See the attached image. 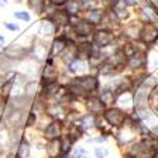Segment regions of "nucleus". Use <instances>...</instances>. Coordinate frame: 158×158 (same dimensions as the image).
<instances>
[{
  "mask_svg": "<svg viewBox=\"0 0 158 158\" xmlns=\"http://www.w3.org/2000/svg\"><path fill=\"white\" fill-rule=\"evenodd\" d=\"M105 118L112 126H122L126 120V114L118 109H109L105 113Z\"/></svg>",
  "mask_w": 158,
  "mask_h": 158,
  "instance_id": "obj_1",
  "label": "nucleus"
},
{
  "mask_svg": "<svg viewBox=\"0 0 158 158\" xmlns=\"http://www.w3.org/2000/svg\"><path fill=\"white\" fill-rule=\"evenodd\" d=\"M23 113H24V109H14L13 107V110L7 116V124H9V127H11L13 130L20 128V126L23 123Z\"/></svg>",
  "mask_w": 158,
  "mask_h": 158,
  "instance_id": "obj_2",
  "label": "nucleus"
},
{
  "mask_svg": "<svg viewBox=\"0 0 158 158\" xmlns=\"http://www.w3.org/2000/svg\"><path fill=\"white\" fill-rule=\"evenodd\" d=\"M157 35H158V30L152 24H147L141 30V33H140V37H141V40L144 43H152V41H155Z\"/></svg>",
  "mask_w": 158,
  "mask_h": 158,
  "instance_id": "obj_3",
  "label": "nucleus"
},
{
  "mask_svg": "<svg viewBox=\"0 0 158 158\" xmlns=\"http://www.w3.org/2000/svg\"><path fill=\"white\" fill-rule=\"evenodd\" d=\"M93 41H95V44L98 47H107L109 44L113 41V35L110 33H107V31H99V33L95 34V38H93Z\"/></svg>",
  "mask_w": 158,
  "mask_h": 158,
  "instance_id": "obj_4",
  "label": "nucleus"
},
{
  "mask_svg": "<svg viewBox=\"0 0 158 158\" xmlns=\"http://www.w3.org/2000/svg\"><path fill=\"white\" fill-rule=\"evenodd\" d=\"M76 83L82 86L86 92H92V90H96V88H98V81L93 76H83V78L78 79Z\"/></svg>",
  "mask_w": 158,
  "mask_h": 158,
  "instance_id": "obj_5",
  "label": "nucleus"
},
{
  "mask_svg": "<svg viewBox=\"0 0 158 158\" xmlns=\"http://www.w3.org/2000/svg\"><path fill=\"white\" fill-rule=\"evenodd\" d=\"M4 52H6V56H9V58L20 59L26 55V49L19 47V45H11V47H9V48H6Z\"/></svg>",
  "mask_w": 158,
  "mask_h": 158,
  "instance_id": "obj_6",
  "label": "nucleus"
},
{
  "mask_svg": "<svg viewBox=\"0 0 158 158\" xmlns=\"http://www.w3.org/2000/svg\"><path fill=\"white\" fill-rule=\"evenodd\" d=\"M59 135H61V124L58 122L51 123L45 130V137L49 138V140H55Z\"/></svg>",
  "mask_w": 158,
  "mask_h": 158,
  "instance_id": "obj_7",
  "label": "nucleus"
},
{
  "mask_svg": "<svg viewBox=\"0 0 158 158\" xmlns=\"http://www.w3.org/2000/svg\"><path fill=\"white\" fill-rule=\"evenodd\" d=\"M88 109L92 113H102L105 110V103L98 98H90L88 100Z\"/></svg>",
  "mask_w": 158,
  "mask_h": 158,
  "instance_id": "obj_8",
  "label": "nucleus"
},
{
  "mask_svg": "<svg viewBox=\"0 0 158 158\" xmlns=\"http://www.w3.org/2000/svg\"><path fill=\"white\" fill-rule=\"evenodd\" d=\"M145 64V58H144V54L143 52H134L130 59H128V65L130 68H141L143 65Z\"/></svg>",
  "mask_w": 158,
  "mask_h": 158,
  "instance_id": "obj_9",
  "label": "nucleus"
},
{
  "mask_svg": "<svg viewBox=\"0 0 158 158\" xmlns=\"http://www.w3.org/2000/svg\"><path fill=\"white\" fill-rule=\"evenodd\" d=\"M75 31L78 35L86 37L92 33V26L89 23H86V21H78V23L75 24Z\"/></svg>",
  "mask_w": 158,
  "mask_h": 158,
  "instance_id": "obj_10",
  "label": "nucleus"
},
{
  "mask_svg": "<svg viewBox=\"0 0 158 158\" xmlns=\"http://www.w3.org/2000/svg\"><path fill=\"white\" fill-rule=\"evenodd\" d=\"M55 33V24L52 21H44L40 27V34L43 37H51Z\"/></svg>",
  "mask_w": 158,
  "mask_h": 158,
  "instance_id": "obj_11",
  "label": "nucleus"
},
{
  "mask_svg": "<svg viewBox=\"0 0 158 158\" xmlns=\"http://www.w3.org/2000/svg\"><path fill=\"white\" fill-rule=\"evenodd\" d=\"M147 95H148V89L147 88H141L135 93V106L138 107H144L145 106V102H147Z\"/></svg>",
  "mask_w": 158,
  "mask_h": 158,
  "instance_id": "obj_12",
  "label": "nucleus"
},
{
  "mask_svg": "<svg viewBox=\"0 0 158 158\" xmlns=\"http://www.w3.org/2000/svg\"><path fill=\"white\" fill-rule=\"evenodd\" d=\"M69 17L66 11H55L52 17V23L56 24V26H64V24H68Z\"/></svg>",
  "mask_w": 158,
  "mask_h": 158,
  "instance_id": "obj_13",
  "label": "nucleus"
},
{
  "mask_svg": "<svg viewBox=\"0 0 158 158\" xmlns=\"http://www.w3.org/2000/svg\"><path fill=\"white\" fill-rule=\"evenodd\" d=\"M59 150H61V141H58V140H52V141L48 144V147H47V152H48V155L51 158L56 157V154L59 152Z\"/></svg>",
  "mask_w": 158,
  "mask_h": 158,
  "instance_id": "obj_14",
  "label": "nucleus"
},
{
  "mask_svg": "<svg viewBox=\"0 0 158 158\" xmlns=\"http://www.w3.org/2000/svg\"><path fill=\"white\" fill-rule=\"evenodd\" d=\"M56 69L54 68L52 65H47L45 68H44V71H43V78L45 79V81H48V82H52L54 79L56 78Z\"/></svg>",
  "mask_w": 158,
  "mask_h": 158,
  "instance_id": "obj_15",
  "label": "nucleus"
},
{
  "mask_svg": "<svg viewBox=\"0 0 158 158\" xmlns=\"http://www.w3.org/2000/svg\"><path fill=\"white\" fill-rule=\"evenodd\" d=\"M17 152H19V157L20 158H28L30 157V145H28V143H27L26 140L20 141Z\"/></svg>",
  "mask_w": 158,
  "mask_h": 158,
  "instance_id": "obj_16",
  "label": "nucleus"
},
{
  "mask_svg": "<svg viewBox=\"0 0 158 158\" xmlns=\"http://www.w3.org/2000/svg\"><path fill=\"white\" fill-rule=\"evenodd\" d=\"M79 7H81L79 0H68L66 2V11L71 14H78Z\"/></svg>",
  "mask_w": 158,
  "mask_h": 158,
  "instance_id": "obj_17",
  "label": "nucleus"
},
{
  "mask_svg": "<svg viewBox=\"0 0 158 158\" xmlns=\"http://www.w3.org/2000/svg\"><path fill=\"white\" fill-rule=\"evenodd\" d=\"M66 47V43H65V40L64 38H58L54 41L52 44V54H59L61 51H64Z\"/></svg>",
  "mask_w": 158,
  "mask_h": 158,
  "instance_id": "obj_18",
  "label": "nucleus"
},
{
  "mask_svg": "<svg viewBox=\"0 0 158 158\" xmlns=\"http://www.w3.org/2000/svg\"><path fill=\"white\" fill-rule=\"evenodd\" d=\"M93 124H95V117H93V116H90V114L83 116V117L81 118V122L78 123V126H81V127H83V128L92 127Z\"/></svg>",
  "mask_w": 158,
  "mask_h": 158,
  "instance_id": "obj_19",
  "label": "nucleus"
},
{
  "mask_svg": "<svg viewBox=\"0 0 158 158\" xmlns=\"http://www.w3.org/2000/svg\"><path fill=\"white\" fill-rule=\"evenodd\" d=\"M102 17H103L102 10H92V11L89 13V20H90V23H93V24L100 23Z\"/></svg>",
  "mask_w": 158,
  "mask_h": 158,
  "instance_id": "obj_20",
  "label": "nucleus"
},
{
  "mask_svg": "<svg viewBox=\"0 0 158 158\" xmlns=\"http://www.w3.org/2000/svg\"><path fill=\"white\" fill-rule=\"evenodd\" d=\"M100 100H102L105 105H109L114 100V93L112 90H103L102 95H100Z\"/></svg>",
  "mask_w": 158,
  "mask_h": 158,
  "instance_id": "obj_21",
  "label": "nucleus"
},
{
  "mask_svg": "<svg viewBox=\"0 0 158 158\" xmlns=\"http://www.w3.org/2000/svg\"><path fill=\"white\" fill-rule=\"evenodd\" d=\"M71 145H72V140L69 137H64L62 140H61V151H62L64 154H68V151L71 150Z\"/></svg>",
  "mask_w": 158,
  "mask_h": 158,
  "instance_id": "obj_22",
  "label": "nucleus"
},
{
  "mask_svg": "<svg viewBox=\"0 0 158 158\" xmlns=\"http://www.w3.org/2000/svg\"><path fill=\"white\" fill-rule=\"evenodd\" d=\"M30 7L35 10L37 13H41L44 10V0H30Z\"/></svg>",
  "mask_w": 158,
  "mask_h": 158,
  "instance_id": "obj_23",
  "label": "nucleus"
},
{
  "mask_svg": "<svg viewBox=\"0 0 158 158\" xmlns=\"http://www.w3.org/2000/svg\"><path fill=\"white\" fill-rule=\"evenodd\" d=\"M71 92H72V93H75V95L83 96V95H85V93H86V90H85V89H83L81 85H78V83L75 82L72 86H71Z\"/></svg>",
  "mask_w": 158,
  "mask_h": 158,
  "instance_id": "obj_24",
  "label": "nucleus"
},
{
  "mask_svg": "<svg viewBox=\"0 0 158 158\" xmlns=\"http://www.w3.org/2000/svg\"><path fill=\"white\" fill-rule=\"evenodd\" d=\"M35 89H37V83L35 82H28L26 85V95L28 96H33L35 93Z\"/></svg>",
  "mask_w": 158,
  "mask_h": 158,
  "instance_id": "obj_25",
  "label": "nucleus"
},
{
  "mask_svg": "<svg viewBox=\"0 0 158 158\" xmlns=\"http://www.w3.org/2000/svg\"><path fill=\"white\" fill-rule=\"evenodd\" d=\"M138 117L145 120V118H150L151 117V113L148 112L145 107H138Z\"/></svg>",
  "mask_w": 158,
  "mask_h": 158,
  "instance_id": "obj_26",
  "label": "nucleus"
},
{
  "mask_svg": "<svg viewBox=\"0 0 158 158\" xmlns=\"http://www.w3.org/2000/svg\"><path fill=\"white\" fill-rule=\"evenodd\" d=\"M11 86H13V81H7V82L3 85V88H2V93H3L4 98L9 96V92H10V89H11Z\"/></svg>",
  "mask_w": 158,
  "mask_h": 158,
  "instance_id": "obj_27",
  "label": "nucleus"
},
{
  "mask_svg": "<svg viewBox=\"0 0 158 158\" xmlns=\"http://www.w3.org/2000/svg\"><path fill=\"white\" fill-rule=\"evenodd\" d=\"M130 82L128 81H124V82H122L120 85H118V88H117V92L118 93H122V92H127L128 89H130Z\"/></svg>",
  "mask_w": 158,
  "mask_h": 158,
  "instance_id": "obj_28",
  "label": "nucleus"
},
{
  "mask_svg": "<svg viewBox=\"0 0 158 158\" xmlns=\"http://www.w3.org/2000/svg\"><path fill=\"white\" fill-rule=\"evenodd\" d=\"M95 155H96V158H105L106 155H107V150H106V148L98 147L95 150Z\"/></svg>",
  "mask_w": 158,
  "mask_h": 158,
  "instance_id": "obj_29",
  "label": "nucleus"
},
{
  "mask_svg": "<svg viewBox=\"0 0 158 158\" xmlns=\"http://www.w3.org/2000/svg\"><path fill=\"white\" fill-rule=\"evenodd\" d=\"M71 69H72L73 72H79V71H82L83 69L82 62H79V61H73V62L71 64Z\"/></svg>",
  "mask_w": 158,
  "mask_h": 158,
  "instance_id": "obj_30",
  "label": "nucleus"
},
{
  "mask_svg": "<svg viewBox=\"0 0 158 158\" xmlns=\"http://www.w3.org/2000/svg\"><path fill=\"white\" fill-rule=\"evenodd\" d=\"M124 33H126V34L131 33V34H130V37H138V31H137V28H135V26H130V27H127V28L124 30Z\"/></svg>",
  "mask_w": 158,
  "mask_h": 158,
  "instance_id": "obj_31",
  "label": "nucleus"
},
{
  "mask_svg": "<svg viewBox=\"0 0 158 158\" xmlns=\"http://www.w3.org/2000/svg\"><path fill=\"white\" fill-rule=\"evenodd\" d=\"M56 89H58V85L51 82L48 86H47V93H48V95H52V93L56 92Z\"/></svg>",
  "mask_w": 158,
  "mask_h": 158,
  "instance_id": "obj_32",
  "label": "nucleus"
},
{
  "mask_svg": "<svg viewBox=\"0 0 158 158\" xmlns=\"http://www.w3.org/2000/svg\"><path fill=\"white\" fill-rule=\"evenodd\" d=\"M14 16H16L17 19L24 20V21H28V20H30V14H28V13H26V11H23V13H21V11H17V13L14 14Z\"/></svg>",
  "mask_w": 158,
  "mask_h": 158,
  "instance_id": "obj_33",
  "label": "nucleus"
},
{
  "mask_svg": "<svg viewBox=\"0 0 158 158\" xmlns=\"http://www.w3.org/2000/svg\"><path fill=\"white\" fill-rule=\"evenodd\" d=\"M140 158H154V154H152L150 150H147V151L143 150V152L140 154Z\"/></svg>",
  "mask_w": 158,
  "mask_h": 158,
  "instance_id": "obj_34",
  "label": "nucleus"
},
{
  "mask_svg": "<svg viewBox=\"0 0 158 158\" xmlns=\"http://www.w3.org/2000/svg\"><path fill=\"white\" fill-rule=\"evenodd\" d=\"M34 123H35V114H34V113H30L28 118H27V126H34Z\"/></svg>",
  "mask_w": 158,
  "mask_h": 158,
  "instance_id": "obj_35",
  "label": "nucleus"
},
{
  "mask_svg": "<svg viewBox=\"0 0 158 158\" xmlns=\"http://www.w3.org/2000/svg\"><path fill=\"white\" fill-rule=\"evenodd\" d=\"M83 155H85V150H83V148H81V150H76V151H75L73 158H82Z\"/></svg>",
  "mask_w": 158,
  "mask_h": 158,
  "instance_id": "obj_36",
  "label": "nucleus"
},
{
  "mask_svg": "<svg viewBox=\"0 0 158 158\" xmlns=\"http://www.w3.org/2000/svg\"><path fill=\"white\" fill-rule=\"evenodd\" d=\"M4 109H6V102H4V100H0V116L4 113Z\"/></svg>",
  "mask_w": 158,
  "mask_h": 158,
  "instance_id": "obj_37",
  "label": "nucleus"
},
{
  "mask_svg": "<svg viewBox=\"0 0 158 158\" xmlns=\"http://www.w3.org/2000/svg\"><path fill=\"white\" fill-rule=\"evenodd\" d=\"M82 3H83L85 9H89V4H90V6L93 4V0H82Z\"/></svg>",
  "mask_w": 158,
  "mask_h": 158,
  "instance_id": "obj_38",
  "label": "nucleus"
},
{
  "mask_svg": "<svg viewBox=\"0 0 158 158\" xmlns=\"http://www.w3.org/2000/svg\"><path fill=\"white\" fill-rule=\"evenodd\" d=\"M4 26H6V28H9V30H19V27L14 26V24H9V23H6Z\"/></svg>",
  "mask_w": 158,
  "mask_h": 158,
  "instance_id": "obj_39",
  "label": "nucleus"
},
{
  "mask_svg": "<svg viewBox=\"0 0 158 158\" xmlns=\"http://www.w3.org/2000/svg\"><path fill=\"white\" fill-rule=\"evenodd\" d=\"M126 4H130V6H131V4H135V0H126Z\"/></svg>",
  "mask_w": 158,
  "mask_h": 158,
  "instance_id": "obj_40",
  "label": "nucleus"
},
{
  "mask_svg": "<svg viewBox=\"0 0 158 158\" xmlns=\"http://www.w3.org/2000/svg\"><path fill=\"white\" fill-rule=\"evenodd\" d=\"M4 43V38H3V37H2V35H0V45H2V44H3Z\"/></svg>",
  "mask_w": 158,
  "mask_h": 158,
  "instance_id": "obj_41",
  "label": "nucleus"
},
{
  "mask_svg": "<svg viewBox=\"0 0 158 158\" xmlns=\"http://www.w3.org/2000/svg\"><path fill=\"white\" fill-rule=\"evenodd\" d=\"M54 3H64V0H54Z\"/></svg>",
  "mask_w": 158,
  "mask_h": 158,
  "instance_id": "obj_42",
  "label": "nucleus"
},
{
  "mask_svg": "<svg viewBox=\"0 0 158 158\" xmlns=\"http://www.w3.org/2000/svg\"><path fill=\"white\" fill-rule=\"evenodd\" d=\"M155 44L158 45V35H157V38H155Z\"/></svg>",
  "mask_w": 158,
  "mask_h": 158,
  "instance_id": "obj_43",
  "label": "nucleus"
},
{
  "mask_svg": "<svg viewBox=\"0 0 158 158\" xmlns=\"http://www.w3.org/2000/svg\"><path fill=\"white\" fill-rule=\"evenodd\" d=\"M62 158H68V155H66V154H65V155H64V157H62Z\"/></svg>",
  "mask_w": 158,
  "mask_h": 158,
  "instance_id": "obj_44",
  "label": "nucleus"
},
{
  "mask_svg": "<svg viewBox=\"0 0 158 158\" xmlns=\"http://www.w3.org/2000/svg\"><path fill=\"white\" fill-rule=\"evenodd\" d=\"M154 157H155V158H158V152H157V154H155V155H154Z\"/></svg>",
  "mask_w": 158,
  "mask_h": 158,
  "instance_id": "obj_45",
  "label": "nucleus"
},
{
  "mask_svg": "<svg viewBox=\"0 0 158 158\" xmlns=\"http://www.w3.org/2000/svg\"><path fill=\"white\" fill-rule=\"evenodd\" d=\"M14 2H20V0H14Z\"/></svg>",
  "mask_w": 158,
  "mask_h": 158,
  "instance_id": "obj_46",
  "label": "nucleus"
},
{
  "mask_svg": "<svg viewBox=\"0 0 158 158\" xmlns=\"http://www.w3.org/2000/svg\"><path fill=\"white\" fill-rule=\"evenodd\" d=\"M0 79H2V78H0ZM0 82H2V81H0Z\"/></svg>",
  "mask_w": 158,
  "mask_h": 158,
  "instance_id": "obj_47",
  "label": "nucleus"
},
{
  "mask_svg": "<svg viewBox=\"0 0 158 158\" xmlns=\"http://www.w3.org/2000/svg\"><path fill=\"white\" fill-rule=\"evenodd\" d=\"M85 158H88V157H85Z\"/></svg>",
  "mask_w": 158,
  "mask_h": 158,
  "instance_id": "obj_48",
  "label": "nucleus"
}]
</instances>
